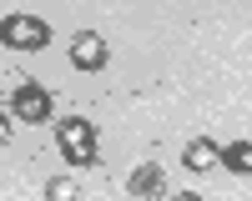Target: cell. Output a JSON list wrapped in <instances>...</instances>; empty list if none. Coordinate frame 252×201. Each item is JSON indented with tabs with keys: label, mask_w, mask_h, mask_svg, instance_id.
Masks as SVG:
<instances>
[{
	"label": "cell",
	"mask_w": 252,
	"mask_h": 201,
	"mask_svg": "<svg viewBox=\"0 0 252 201\" xmlns=\"http://www.w3.org/2000/svg\"><path fill=\"white\" fill-rule=\"evenodd\" d=\"M51 111H56V100H51L46 86H35V80L15 86V96H10V116H15V121H26V126H46Z\"/></svg>",
	"instance_id": "obj_3"
},
{
	"label": "cell",
	"mask_w": 252,
	"mask_h": 201,
	"mask_svg": "<svg viewBox=\"0 0 252 201\" xmlns=\"http://www.w3.org/2000/svg\"><path fill=\"white\" fill-rule=\"evenodd\" d=\"M217 151H222V146H217L212 136H192V141H187V151H182V166H187V171H212V166H217Z\"/></svg>",
	"instance_id": "obj_6"
},
{
	"label": "cell",
	"mask_w": 252,
	"mask_h": 201,
	"mask_svg": "<svg viewBox=\"0 0 252 201\" xmlns=\"http://www.w3.org/2000/svg\"><path fill=\"white\" fill-rule=\"evenodd\" d=\"M217 161L232 176H252V141H227V146L217 151Z\"/></svg>",
	"instance_id": "obj_7"
},
{
	"label": "cell",
	"mask_w": 252,
	"mask_h": 201,
	"mask_svg": "<svg viewBox=\"0 0 252 201\" xmlns=\"http://www.w3.org/2000/svg\"><path fill=\"white\" fill-rule=\"evenodd\" d=\"M56 146H61V156H66L71 166H96V126L91 121L66 116L56 126Z\"/></svg>",
	"instance_id": "obj_1"
},
{
	"label": "cell",
	"mask_w": 252,
	"mask_h": 201,
	"mask_svg": "<svg viewBox=\"0 0 252 201\" xmlns=\"http://www.w3.org/2000/svg\"><path fill=\"white\" fill-rule=\"evenodd\" d=\"M46 196H51V201H66V196H76V181H71V176H56V181H46Z\"/></svg>",
	"instance_id": "obj_8"
},
{
	"label": "cell",
	"mask_w": 252,
	"mask_h": 201,
	"mask_svg": "<svg viewBox=\"0 0 252 201\" xmlns=\"http://www.w3.org/2000/svg\"><path fill=\"white\" fill-rule=\"evenodd\" d=\"M51 25L40 15H0V46L10 50H46Z\"/></svg>",
	"instance_id": "obj_2"
},
{
	"label": "cell",
	"mask_w": 252,
	"mask_h": 201,
	"mask_svg": "<svg viewBox=\"0 0 252 201\" xmlns=\"http://www.w3.org/2000/svg\"><path fill=\"white\" fill-rule=\"evenodd\" d=\"M106 60H111V50H106V35L81 30V35L71 40V66H76V71H101Z\"/></svg>",
	"instance_id": "obj_4"
},
{
	"label": "cell",
	"mask_w": 252,
	"mask_h": 201,
	"mask_svg": "<svg viewBox=\"0 0 252 201\" xmlns=\"http://www.w3.org/2000/svg\"><path fill=\"white\" fill-rule=\"evenodd\" d=\"M166 191V171L157 161H141V166L126 176V196H161Z\"/></svg>",
	"instance_id": "obj_5"
},
{
	"label": "cell",
	"mask_w": 252,
	"mask_h": 201,
	"mask_svg": "<svg viewBox=\"0 0 252 201\" xmlns=\"http://www.w3.org/2000/svg\"><path fill=\"white\" fill-rule=\"evenodd\" d=\"M0 146H10V121L0 116Z\"/></svg>",
	"instance_id": "obj_9"
}]
</instances>
